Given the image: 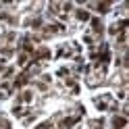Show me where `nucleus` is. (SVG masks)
<instances>
[{
  "instance_id": "obj_1",
  "label": "nucleus",
  "mask_w": 129,
  "mask_h": 129,
  "mask_svg": "<svg viewBox=\"0 0 129 129\" xmlns=\"http://www.w3.org/2000/svg\"><path fill=\"white\" fill-rule=\"evenodd\" d=\"M115 125L117 127H123L125 125V119H115Z\"/></svg>"
},
{
  "instance_id": "obj_2",
  "label": "nucleus",
  "mask_w": 129,
  "mask_h": 129,
  "mask_svg": "<svg viewBox=\"0 0 129 129\" xmlns=\"http://www.w3.org/2000/svg\"><path fill=\"white\" fill-rule=\"evenodd\" d=\"M73 123H75V119H67V121H64V123H62V125H64V127H67V125H73Z\"/></svg>"
},
{
  "instance_id": "obj_3",
  "label": "nucleus",
  "mask_w": 129,
  "mask_h": 129,
  "mask_svg": "<svg viewBox=\"0 0 129 129\" xmlns=\"http://www.w3.org/2000/svg\"><path fill=\"white\" fill-rule=\"evenodd\" d=\"M98 9H100V13H106L108 6H106V4H98Z\"/></svg>"
},
{
  "instance_id": "obj_4",
  "label": "nucleus",
  "mask_w": 129,
  "mask_h": 129,
  "mask_svg": "<svg viewBox=\"0 0 129 129\" xmlns=\"http://www.w3.org/2000/svg\"><path fill=\"white\" fill-rule=\"evenodd\" d=\"M79 19H81V21H85V19H87V13H83V11H81V13H79Z\"/></svg>"
}]
</instances>
